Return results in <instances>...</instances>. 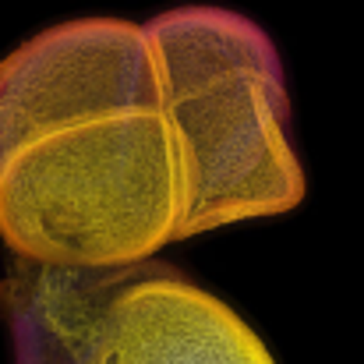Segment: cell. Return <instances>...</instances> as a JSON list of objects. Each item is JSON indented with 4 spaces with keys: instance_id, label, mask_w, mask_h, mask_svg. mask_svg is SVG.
Returning a JSON list of instances; mask_svg holds the SVG:
<instances>
[{
    "instance_id": "6da1fadb",
    "label": "cell",
    "mask_w": 364,
    "mask_h": 364,
    "mask_svg": "<svg viewBox=\"0 0 364 364\" xmlns=\"http://www.w3.org/2000/svg\"><path fill=\"white\" fill-rule=\"evenodd\" d=\"M304 191L283 60L247 14L78 18L0 60V241L21 262L124 265Z\"/></svg>"
},
{
    "instance_id": "7a4b0ae2",
    "label": "cell",
    "mask_w": 364,
    "mask_h": 364,
    "mask_svg": "<svg viewBox=\"0 0 364 364\" xmlns=\"http://www.w3.org/2000/svg\"><path fill=\"white\" fill-rule=\"evenodd\" d=\"M14 364H276L241 315L152 258L21 262L0 287Z\"/></svg>"
}]
</instances>
